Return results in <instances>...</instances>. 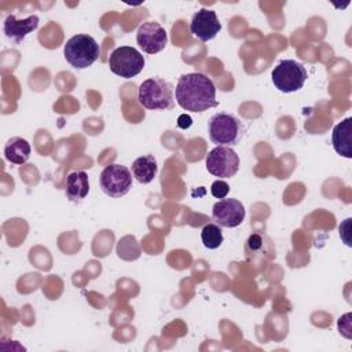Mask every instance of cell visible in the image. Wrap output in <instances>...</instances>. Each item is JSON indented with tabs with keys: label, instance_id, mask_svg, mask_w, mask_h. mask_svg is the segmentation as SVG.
Returning <instances> with one entry per match:
<instances>
[{
	"label": "cell",
	"instance_id": "obj_1",
	"mask_svg": "<svg viewBox=\"0 0 352 352\" xmlns=\"http://www.w3.org/2000/svg\"><path fill=\"white\" fill-rule=\"evenodd\" d=\"M175 96L177 104L191 113H202L217 106L216 87L204 73H187L180 76Z\"/></svg>",
	"mask_w": 352,
	"mask_h": 352
},
{
	"label": "cell",
	"instance_id": "obj_2",
	"mask_svg": "<svg viewBox=\"0 0 352 352\" xmlns=\"http://www.w3.org/2000/svg\"><path fill=\"white\" fill-rule=\"evenodd\" d=\"M138 100L147 110H172L173 85L160 77L147 78L139 87Z\"/></svg>",
	"mask_w": 352,
	"mask_h": 352
},
{
	"label": "cell",
	"instance_id": "obj_3",
	"mask_svg": "<svg viewBox=\"0 0 352 352\" xmlns=\"http://www.w3.org/2000/svg\"><path fill=\"white\" fill-rule=\"evenodd\" d=\"M210 140L217 146H235L243 136V124L234 114L216 113L208 124Z\"/></svg>",
	"mask_w": 352,
	"mask_h": 352
},
{
	"label": "cell",
	"instance_id": "obj_4",
	"mask_svg": "<svg viewBox=\"0 0 352 352\" xmlns=\"http://www.w3.org/2000/svg\"><path fill=\"white\" fill-rule=\"evenodd\" d=\"M99 44L89 34H76L70 37L63 48L65 59L74 69L89 67L99 58Z\"/></svg>",
	"mask_w": 352,
	"mask_h": 352
},
{
	"label": "cell",
	"instance_id": "obj_5",
	"mask_svg": "<svg viewBox=\"0 0 352 352\" xmlns=\"http://www.w3.org/2000/svg\"><path fill=\"white\" fill-rule=\"evenodd\" d=\"M308 73L302 63L294 59L280 60L272 70L271 78L275 88L283 94L301 89L307 81Z\"/></svg>",
	"mask_w": 352,
	"mask_h": 352
},
{
	"label": "cell",
	"instance_id": "obj_6",
	"mask_svg": "<svg viewBox=\"0 0 352 352\" xmlns=\"http://www.w3.org/2000/svg\"><path fill=\"white\" fill-rule=\"evenodd\" d=\"M144 56L133 47L122 45L116 48L109 56L110 70L122 78L138 76L144 67Z\"/></svg>",
	"mask_w": 352,
	"mask_h": 352
},
{
	"label": "cell",
	"instance_id": "obj_7",
	"mask_svg": "<svg viewBox=\"0 0 352 352\" xmlns=\"http://www.w3.org/2000/svg\"><path fill=\"white\" fill-rule=\"evenodd\" d=\"M99 184L102 191L110 198H121L132 187V173L124 165L111 164L100 172Z\"/></svg>",
	"mask_w": 352,
	"mask_h": 352
},
{
	"label": "cell",
	"instance_id": "obj_8",
	"mask_svg": "<svg viewBox=\"0 0 352 352\" xmlns=\"http://www.w3.org/2000/svg\"><path fill=\"white\" fill-rule=\"evenodd\" d=\"M206 169L220 179L232 177L239 170V157L228 146H216L206 155Z\"/></svg>",
	"mask_w": 352,
	"mask_h": 352
},
{
	"label": "cell",
	"instance_id": "obj_9",
	"mask_svg": "<svg viewBox=\"0 0 352 352\" xmlns=\"http://www.w3.org/2000/svg\"><path fill=\"white\" fill-rule=\"evenodd\" d=\"M136 41L146 54H158L168 44L166 30L155 21L143 22L136 32Z\"/></svg>",
	"mask_w": 352,
	"mask_h": 352
},
{
	"label": "cell",
	"instance_id": "obj_10",
	"mask_svg": "<svg viewBox=\"0 0 352 352\" xmlns=\"http://www.w3.org/2000/svg\"><path fill=\"white\" fill-rule=\"evenodd\" d=\"M246 210L241 201L235 198H223L213 205L212 217L220 227L234 228L242 224Z\"/></svg>",
	"mask_w": 352,
	"mask_h": 352
},
{
	"label": "cell",
	"instance_id": "obj_11",
	"mask_svg": "<svg viewBox=\"0 0 352 352\" xmlns=\"http://www.w3.org/2000/svg\"><path fill=\"white\" fill-rule=\"evenodd\" d=\"M220 30H221V23L213 10L201 8L191 18L190 32L199 41L213 40Z\"/></svg>",
	"mask_w": 352,
	"mask_h": 352
},
{
	"label": "cell",
	"instance_id": "obj_12",
	"mask_svg": "<svg viewBox=\"0 0 352 352\" xmlns=\"http://www.w3.org/2000/svg\"><path fill=\"white\" fill-rule=\"evenodd\" d=\"M38 22L40 19L37 15H29L25 19H18L14 14H11L4 19L3 32L8 38L19 44L29 33L38 28Z\"/></svg>",
	"mask_w": 352,
	"mask_h": 352
},
{
	"label": "cell",
	"instance_id": "obj_13",
	"mask_svg": "<svg viewBox=\"0 0 352 352\" xmlns=\"http://www.w3.org/2000/svg\"><path fill=\"white\" fill-rule=\"evenodd\" d=\"M89 192L88 173L84 170H73L67 175L65 183L66 198L74 204H80Z\"/></svg>",
	"mask_w": 352,
	"mask_h": 352
},
{
	"label": "cell",
	"instance_id": "obj_14",
	"mask_svg": "<svg viewBox=\"0 0 352 352\" xmlns=\"http://www.w3.org/2000/svg\"><path fill=\"white\" fill-rule=\"evenodd\" d=\"M351 117H346L341 122H338L333 128L331 133V144L336 153L341 157L351 158L352 150H351Z\"/></svg>",
	"mask_w": 352,
	"mask_h": 352
},
{
	"label": "cell",
	"instance_id": "obj_15",
	"mask_svg": "<svg viewBox=\"0 0 352 352\" xmlns=\"http://www.w3.org/2000/svg\"><path fill=\"white\" fill-rule=\"evenodd\" d=\"M32 153L30 143L19 136H14L8 139V142L4 146V157L7 161L15 165H22L28 162Z\"/></svg>",
	"mask_w": 352,
	"mask_h": 352
},
{
	"label": "cell",
	"instance_id": "obj_16",
	"mask_svg": "<svg viewBox=\"0 0 352 352\" xmlns=\"http://www.w3.org/2000/svg\"><path fill=\"white\" fill-rule=\"evenodd\" d=\"M157 172L158 165L154 155L151 154L142 155L132 162V175L142 184H148L150 182H153L157 176Z\"/></svg>",
	"mask_w": 352,
	"mask_h": 352
},
{
	"label": "cell",
	"instance_id": "obj_17",
	"mask_svg": "<svg viewBox=\"0 0 352 352\" xmlns=\"http://www.w3.org/2000/svg\"><path fill=\"white\" fill-rule=\"evenodd\" d=\"M201 241L206 249H217L221 246L224 238L219 224L209 223L201 231Z\"/></svg>",
	"mask_w": 352,
	"mask_h": 352
},
{
	"label": "cell",
	"instance_id": "obj_18",
	"mask_svg": "<svg viewBox=\"0 0 352 352\" xmlns=\"http://www.w3.org/2000/svg\"><path fill=\"white\" fill-rule=\"evenodd\" d=\"M228 191H230V186H228L227 182L219 179V180H216V182L212 183L210 192H212V195H213L214 198L223 199V198H226V195L228 194Z\"/></svg>",
	"mask_w": 352,
	"mask_h": 352
},
{
	"label": "cell",
	"instance_id": "obj_19",
	"mask_svg": "<svg viewBox=\"0 0 352 352\" xmlns=\"http://www.w3.org/2000/svg\"><path fill=\"white\" fill-rule=\"evenodd\" d=\"M191 118L187 116V114H183V116H180L179 117V120H177V125L180 126V128H183V129H186V128H188V126H191Z\"/></svg>",
	"mask_w": 352,
	"mask_h": 352
}]
</instances>
